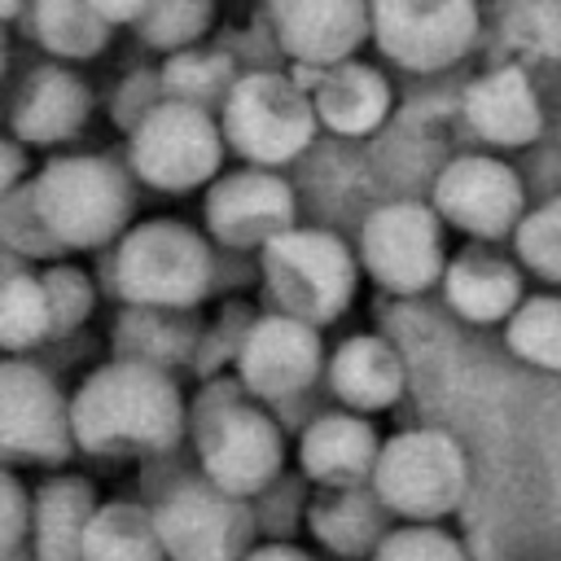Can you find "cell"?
Segmentation results:
<instances>
[{"mask_svg":"<svg viewBox=\"0 0 561 561\" xmlns=\"http://www.w3.org/2000/svg\"><path fill=\"white\" fill-rule=\"evenodd\" d=\"M324 377H329L333 399L351 412H364V416L394 408L403 399V386H408L399 351L377 333L342 337L324 355Z\"/></svg>","mask_w":561,"mask_h":561,"instance_id":"cell-19","label":"cell"},{"mask_svg":"<svg viewBox=\"0 0 561 561\" xmlns=\"http://www.w3.org/2000/svg\"><path fill=\"white\" fill-rule=\"evenodd\" d=\"M438 285L447 307L469 324H500L522 302V272L500 250H491V241L456 250L443 263Z\"/></svg>","mask_w":561,"mask_h":561,"instance_id":"cell-21","label":"cell"},{"mask_svg":"<svg viewBox=\"0 0 561 561\" xmlns=\"http://www.w3.org/2000/svg\"><path fill=\"white\" fill-rule=\"evenodd\" d=\"M83 561H167L153 513L140 500H96L83 526Z\"/></svg>","mask_w":561,"mask_h":561,"instance_id":"cell-26","label":"cell"},{"mask_svg":"<svg viewBox=\"0 0 561 561\" xmlns=\"http://www.w3.org/2000/svg\"><path fill=\"white\" fill-rule=\"evenodd\" d=\"M224 136L210 110L162 96L127 131V171L158 193H193L219 175Z\"/></svg>","mask_w":561,"mask_h":561,"instance_id":"cell-8","label":"cell"},{"mask_svg":"<svg viewBox=\"0 0 561 561\" xmlns=\"http://www.w3.org/2000/svg\"><path fill=\"white\" fill-rule=\"evenodd\" d=\"M364 561H469V552L438 522H403L390 526Z\"/></svg>","mask_w":561,"mask_h":561,"instance_id":"cell-35","label":"cell"},{"mask_svg":"<svg viewBox=\"0 0 561 561\" xmlns=\"http://www.w3.org/2000/svg\"><path fill=\"white\" fill-rule=\"evenodd\" d=\"M26 9V0H0V22H9V18H18Z\"/></svg>","mask_w":561,"mask_h":561,"instance_id":"cell-44","label":"cell"},{"mask_svg":"<svg viewBox=\"0 0 561 561\" xmlns=\"http://www.w3.org/2000/svg\"><path fill=\"white\" fill-rule=\"evenodd\" d=\"M276 44L298 66H333L368 35V0H267Z\"/></svg>","mask_w":561,"mask_h":561,"instance_id":"cell-16","label":"cell"},{"mask_svg":"<svg viewBox=\"0 0 561 561\" xmlns=\"http://www.w3.org/2000/svg\"><path fill=\"white\" fill-rule=\"evenodd\" d=\"M460 110H465V123H469L482 140H491V145H500V149L530 145V140L539 136V127H543L539 96H535L526 70H517V66H500V70L473 79V83L465 88Z\"/></svg>","mask_w":561,"mask_h":561,"instance_id":"cell-23","label":"cell"},{"mask_svg":"<svg viewBox=\"0 0 561 561\" xmlns=\"http://www.w3.org/2000/svg\"><path fill=\"white\" fill-rule=\"evenodd\" d=\"M508 237L526 272H535L548 285H561V193L535 210H522Z\"/></svg>","mask_w":561,"mask_h":561,"instance_id":"cell-31","label":"cell"},{"mask_svg":"<svg viewBox=\"0 0 561 561\" xmlns=\"http://www.w3.org/2000/svg\"><path fill=\"white\" fill-rule=\"evenodd\" d=\"M31 35L57 61H88L105 53L110 22L88 0H26Z\"/></svg>","mask_w":561,"mask_h":561,"instance_id":"cell-27","label":"cell"},{"mask_svg":"<svg viewBox=\"0 0 561 561\" xmlns=\"http://www.w3.org/2000/svg\"><path fill=\"white\" fill-rule=\"evenodd\" d=\"M504 35L513 48L535 57L561 53V0H517V9L504 22Z\"/></svg>","mask_w":561,"mask_h":561,"instance_id":"cell-37","label":"cell"},{"mask_svg":"<svg viewBox=\"0 0 561 561\" xmlns=\"http://www.w3.org/2000/svg\"><path fill=\"white\" fill-rule=\"evenodd\" d=\"M96 508V486L83 473H57L31 495V561H83V526Z\"/></svg>","mask_w":561,"mask_h":561,"instance_id":"cell-24","label":"cell"},{"mask_svg":"<svg viewBox=\"0 0 561 561\" xmlns=\"http://www.w3.org/2000/svg\"><path fill=\"white\" fill-rule=\"evenodd\" d=\"M254 316H259V311H250L245 302H228L210 324H202L188 368H193L197 377L228 373V368H232V359H237V351H241V337H245V329H250V320H254Z\"/></svg>","mask_w":561,"mask_h":561,"instance_id":"cell-36","label":"cell"},{"mask_svg":"<svg viewBox=\"0 0 561 561\" xmlns=\"http://www.w3.org/2000/svg\"><path fill=\"white\" fill-rule=\"evenodd\" d=\"M390 513L386 504L373 495L368 482H351V486H316V495L302 508V526L311 530V539L342 557V561H364L377 539L390 530Z\"/></svg>","mask_w":561,"mask_h":561,"instance_id":"cell-22","label":"cell"},{"mask_svg":"<svg viewBox=\"0 0 561 561\" xmlns=\"http://www.w3.org/2000/svg\"><path fill=\"white\" fill-rule=\"evenodd\" d=\"M368 31L386 61L403 70H443L478 35L473 0H368Z\"/></svg>","mask_w":561,"mask_h":561,"instance_id":"cell-12","label":"cell"},{"mask_svg":"<svg viewBox=\"0 0 561 561\" xmlns=\"http://www.w3.org/2000/svg\"><path fill=\"white\" fill-rule=\"evenodd\" d=\"M526 210L522 180L491 153L451 158L434 180V215L473 241H500Z\"/></svg>","mask_w":561,"mask_h":561,"instance_id":"cell-14","label":"cell"},{"mask_svg":"<svg viewBox=\"0 0 561 561\" xmlns=\"http://www.w3.org/2000/svg\"><path fill=\"white\" fill-rule=\"evenodd\" d=\"M35 210L61 250H101L131 219V171L105 153H57L31 175Z\"/></svg>","mask_w":561,"mask_h":561,"instance_id":"cell-3","label":"cell"},{"mask_svg":"<svg viewBox=\"0 0 561 561\" xmlns=\"http://www.w3.org/2000/svg\"><path fill=\"white\" fill-rule=\"evenodd\" d=\"M26 526H31V491L18 482V473H9V465H0V548L22 543Z\"/></svg>","mask_w":561,"mask_h":561,"instance_id":"cell-39","label":"cell"},{"mask_svg":"<svg viewBox=\"0 0 561 561\" xmlns=\"http://www.w3.org/2000/svg\"><path fill=\"white\" fill-rule=\"evenodd\" d=\"M241 561H316L307 548L298 543H285V539H272V543H250L241 552Z\"/></svg>","mask_w":561,"mask_h":561,"instance_id":"cell-41","label":"cell"},{"mask_svg":"<svg viewBox=\"0 0 561 561\" xmlns=\"http://www.w3.org/2000/svg\"><path fill=\"white\" fill-rule=\"evenodd\" d=\"M504 324V342L508 351L530 364V368H548L557 373L561 368V294H535L500 320Z\"/></svg>","mask_w":561,"mask_h":561,"instance_id":"cell-29","label":"cell"},{"mask_svg":"<svg viewBox=\"0 0 561 561\" xmlns=\"http://www.w3.org/2000/svg\"><path fill=\"white\" fill-rule=\"evenodd\" d=\"M232 79H237L232 57L197 48V44L167 53V61L158 70L162 96H175V101H188V105H202V110H219V101L228 96Z\"/></svg>","mask_w":561,"mask_h":561,"instance_id":"cell-28","label":"cell"},{"mask_svg":"<svg viewBox=\"0 0 561 561\" xmlns=\"http://www.w3.org/2000/svg\"><path fill=\"white\" fill-rule=\"evenodd\" d=\"M202 320L193 316V307H131L123 302L114 329H110V346L114 359H136V364H153V368H184L193 359Z\"/></svg>","mask_w":561,"mask_h":561,"instance_id":"cell-25","label":"cell"},{"mask_svg":"<svg viewBox=\"0 0 561 561\" xmlns=\"http://www.w3.org/2000/svg\"><path fill=\"white\" fill-rule=\"evenodd\" d=\"M70 451L75 438L57 381L22 355L0 359V465H61Z\"/></svg>","mask_w":561,"mask_h":561,"instance_id":"cell-13","label":"cell"},{"mask_svg":"<svg viewBox=\"0 0 561 561\" xmlns=\"http://www.w3.org/2000/svg\"><path fill=\"white\" fill-rule=\"evenodd\" d=\"M26 175V149L13 140V136H0V202L4 193Z\"/></svg>","mask_w":561,"mask_h":561,"instance_id":"cell-40","label":"cell"},{"mask_svg":"<svg viewBox=\"0 0 561 561\" xmlns=\"http://www.w3.org/2000/svg\"><path fill=\"white\" fill-rule=\"evenodd\" d=\"M110 26H118V22H136L140 18V9H145V0H88Z\"/></svg>","mask_w":561,"mask_h":561,"instance_id":"cell-42","label":"cell"},{"mask_svg":"<svg viewBox=\"0 0 561 561\" xmlns=\"http://www.w3.org/2000/svg\"><path fill=\"white\" fill-rule=\"evenodd\" d=\"M110 245V289L131 307H197L215 285L210 241L180 219H145Z\"/></svg>","mask_w":561,"mask_h":561,"instance_id":"cell-4","label":"cell"},{"mask_svg":"<svg viewBox=\"0 0 561 561\" xmlns=\"http://www.w3.org/2000/svg\"><path fill=\"white\" fill-rule=\"evenodd\" d=\"M39 285H44L53 337H66L79 324H88V316L96 307V289H92V280H88L83 267H75V263H48L39 272Z\"/></svg>","mask_w":561,"mask_h":561,"instance_id":"cell-34","label":"cell"},{"mask_svg":"<svg viewBox=\"0 0 561 561\" xmlns=\"http://www.w3.org/2000/svg\"><path fill=\"white\" fill-rule=\"evenodd\" d=\"M447 263L443 219L425 202H386L359 228V267L386 294H425Z\"/></svg>","mask_w":561,"mask_h":561,"instance_id":"cell-10","label":"cell"},{"mask_svg":"<svg viewBox=\"0 0 561 561\" xmlns=\"http://www.w3.org/2000/svg\"><path fill=\"white\" fill-rule=\"evenodd\" d=\"M263 289L272 298V311H285L302 324H333L359 285V263L351 245L324 228H298L289 224L267 245H259Z\"/></svg>","mask_w":561,"mask_h":561,"instance_id":"cell-5","label":"cell"},{"mask_svg":"<svg viewBox=\"0 0 561 561\" xmlns=\"http://www.w3.org/2000/svg\"><path fill=\"white\" fill-rule=\"evenodd\" d=\"M377 447H381V434L364 412H351V408L320 412L298 434V469L311 486L368 482Z\"/></svg>","mask_w":561,"mask_h":561,"instance_id":"cell-18","label":"cell"},{"mask_svg":"<svg viewBox=\"0 0 561 561\" xmlns=\"http://www.w3.org/2000/svg\"><path fill=\"white\" fill-rule=\"evenodd\" d=\"M44 337H53L44 285H39V272H26L22 263L0 285V351H31Z\"/></svg>","mask_w":561,"mask_h":561,"instance_id":"cell-30","label":"cell"},{"mask_svg":"<svg viewBox=\"0 0 561 561\" xmlns=\"http://www.w3.org/2000/svg\"><path fill=\"white\" fill-rule=\"evenodd\" d=\"M0 245L18 259H35V263H53V254H61V245L48 237L39 210H35V197H31V180L22 175L4 202H0Z\"/></svg>","mask_w":561,"mask_h":561,"instance_id":"cell-33","label":"cell"},{"mask_svg":"<svg viewBox=\"0 0 561 561\" xmlns=\"http://www.w3.org/2000/svg\"><path fill=\"white\" fill-rule=\"evenodd\" d=\"M210 18H215V0H145L136 26L149 48L175 53V48L197 44L206 35Z\"/></svg>","mask_w":561,"mask_h":561,"instance_id":"cell-32","label":"cell"},{"mask_svg":"<svg viewBox=\"0 0 561 561\" xmlns=\"http://www.w3.org/2000/svg\"><path fill=\"white\" fill-rule=\"evenodd\" d=\"M70 438L88 456H167L184 438V394L167 368L110 359L66 399Z\"/></svg>","mask_w":561,"mask_h":561,"instance_id":"cell-1","label":"cell"},{"mask_svg":"<svg viewBox=\"0 0 561 561\" xmlns=\"http://www.w3.org/2000/svg\"><path fill=\"white\" fill-rule=\"evenodd\" d=\"M215 123H219L224 149H232L250 167H285L316 136L307 88L294 75H276V70L237 75L228 96L219 101Z\"/></svg>","mask_w":561,"mask_h":561,"instance_id":"cell-7","label":"cell"},{"mask_svg":"<svg viewBox=\"0 0 561 561\" xmlns=\"http://www.w3.org/2000/svg\"><path fill=\"white\" fill-rule=\"evenodd\" d=\"M4 66H9V44H4V31H0V75H4Z\"/></svg>","mask_w":561,"mask_h":561,"instance_id":"cell-46","label":"cell"},{"mask_svg":"<svg viewBox=\"0 0 561 561\" xmlns=\"http://www.w3.org/2000/svg\"><path fill=\"white\" fill-rule=\"evenodd\" d=\"M22 263H26V259H18V254H9V250L0 245V285H4V280H9V276L22 267Z\"/></svg>","mask_w":561,"mask_h":561,"instance_id":"cell-43","label":"cell"},{"mask_svg":"<svg viewBox=\"0 0 561 561\" xmlns=\"http://www.w3.org/2000/svg\"><path fill=\"white\" fill-rule=\"evenodd\" d=\"M184 434H193L197 473L228 495L254 500L285 469V425L228 373L202 377L184 403Z\"/></svg>","mask_w":561,"mask_h":561,"instance_id":"cell-2","label":"cell"},{"mask_svg":"<svg viewBox=\"0 0 561 561\" xmlns=\"http://www.w3.org/2000/svg\"><path fill=\"white\" fill-rule=\"evenodd\" d=\"M368 486L399 522H443L465 500L469 460L443 430H399L377 447Z\"/></svg>","mask_w":561,"mask_h":561,"instance_id":"cell-6","label":"cell"},{"mask_svg":"<svg viewBox=\"0 0 561 561\" xmlns=\"http://www.w3.org/2000/svg\"><path fill=\"white\" fill-rule=\"evenodd\" d=\"M232 377L241 390L267 408L302 399L324 377V342L316 324H302L285 311L254 316L241 351L232 359Z\"/></svg>","mask_w":561,"mask_h":561,"instance_id":"cell-11","label":"cell"},{"mask_svg":"<svg viewBox=\"0 0 561 561\" xmlns=\"http://www.w3.org/2000/svg\"><path fill=\"white\" fill-rule=\"evenodd\" d=\"M149 513L167 561H241L259 535L254 504L219 491L202 473L167 482Z\"/></svg>","mask_w":561,"mask_h":561,"instance_id":"cell-9","label":"cell"},{"mask_svg":"<svg viewBox=\"0 0 561 561\" xmlns=\"http://www.w3.org/2000/svg\"><path fill=\"white\" fill-rule=\"evenodd\" d=\"M0 561H31V552L22 543H13V548H0Z\"/></svg>","mask_w":561,"mask_h":561,"instance_id":"cell-45","label":"cell"},{"mask_svg":"<svg viewBox=\"0 0 561 561\" xmlns=\"http://www.w3.org/2000/svg\"><path fill=\"white\" fill-rule=\"evenodd\" d=\"M158 101H162L158 70H136V75H127V79L114 88L110 118H114V127H118V131H131V127L149 114V105H158Z\"/></svg>","mask_w":561,"mask_h":561,"instance_id":"cell-38","label":"cell"},{"mask_svg":"<svg viewBox=\"0 0 561 561\" xmlns=\"http://www.w3.org/2000/svg\"><path fill=\"white\" fill-rule=\"evenodd\" d=\"M307 101L320 127L337 136H368L390 114V83L381 70L342 57L307 75Z\"/></svg>","mask_w":561,"mask_h":561,"instance_id":"cell-20","label":"cell"},{"mask_svg":"<svg viewBox=\"0 0 561 561\" xmlns=\"http://www.w3.org/2000/svg\"><path fill=\"white\" fill-rule=\"evenodd\" d=\"M92 118V88L66 70L61 61H44L26 75V83L13 96L9 110V127L18 145H35V149H53L66 145L83 131V123Z\"/></svg>","mask_w":561,"mask_h":561,"instance_id":"cell-17","label":"cell"},{"mask_svg":"<svg viewBox=\"0 0 561 561\" xmlns=\"http://www.w3.org/2000/svg\"><path fill=\"white\" fill-rule=\"evenodd\" d=\"M294 188L276 175V167H241L228 175H215L206 184L202 219L215 245L228 250H259L276 232L294 224Z\"/></svg>","mask_w":561,"mask_h":561,"instance_id":"cell-15","label":"cell"}]
</instances>
